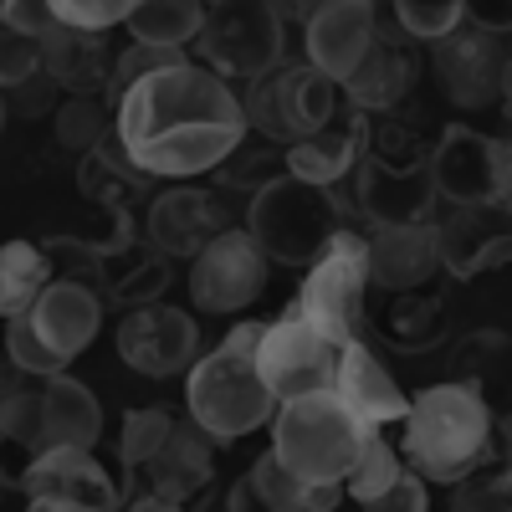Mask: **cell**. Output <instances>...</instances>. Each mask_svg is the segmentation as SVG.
<instances>
[{
	"mask_svg": "<svg viewBox=\"0 0 512 512\" xmlns=\"http://www.w3.org/2000/svg\"><path fill=\"white\" fill-rule=\"evenodd\" d=\"M405 466H410V461H405L390 441H384V425H374L369 441H364V451H359V461H354V472L344 477V487H349V497H354L359 507H369V502H379L384 492L400 482Z\"/></svg>",
	"mask_w": 512,
	"mask_h": 512,
	"instance_id": "cell-35",
	"label": "cell"
},
{
	"mask_svg": "<svg viewBox=\"0 0 512 512\" xmlns=\"http://www.w3.org/2000/svg\"><path fill=\"white\" fill-rule=\"evenodd\" d=\"M200 354V333L195 318L169 308V303H144V308H128L118 323V359L128 369H139L149 379H169L190 369Z\"/></svg>",
	"mask_w": 512,
	"mask_h": 512,
	"instance_id": "cell-16",
	"label": "cell"
},
{
	"mask_svg": "<svg viewBox=\"0 0 512 512\" xmlns=\"http://www.w3.org/2000/svg\"><path fill=\"white\" fill-rule=\"evenodd\" d=\"M497 420L492 405L466 379L420 390L400 420V456L425 482H456L492 451Z\"/></svg>",
	"mask_w": 512,
	"mask_h": 512,
	"instance_id": "cell-2",
	"label": "cell"
},
{
	"mask_svg": "<svg viewBox=\"0 0 512 512\" xmlns=\"http://www.w3.org/2000/svg\"><path fill=\"white\" fill-rule=\"evenodd\" d=\"M169 425H175V415H169L164 405H144L123 420V431H118V461L123 466H139L164 436H169Z\"/></svg>",
	"mask_w": 512,
	"mask_h": 512,
	"instance_id": "cell-39",
	"label": "cell"
},
{
	"mask_svg": "<svg viewBox=\"0 0 512 512\" xmlns=\"http://www.w3.org/2000/svg\"><path fill=\"white\" fill-rule=\"evenodd\" d=\"M267 323H236L205 359L190 364L185 400L190 415L205 425L216 441H241L256 425H267L277 415V390L267 384L262 364H256V344H262Z\"/></svg>",
	"mask_w": 512,
	"mask_h": 512,
	"instance_id": "cell-3",
	"label": "cell"
},
{
	"mask_svg": "<svg viewBox=\"0 0 512 512\" xmlns=\"http://www.w3.org/2000/svg\"><path fill=\"white\" fill-rule=\"evenodd\" d=\"M226 507H262V497H256V487H251V477H241L236 487H231V497H226Z\"/></svg>",
	"mask_w": 512,
	"mask_h": 512,
	"instance_id": "cell-47",
	"label": "cell"
},
{
	"mask_svg": "<svg viewBox=\"0 0 512 512\" xmlns=\"http://www.w3.org/2000/svg\"><path fill=\"white\" fill-rule=\"evenodd\" d=\"M246 477H251L256 497H262V507H272V512H303V487H308V482L297 477L277 451L256 456V466H251Z\"/></svg>",
	"mask_w": 512,
	"mask_h": 512,
	"instance_id": "cell-38",
	"label": "cell"
},
{
	"mask_svg": "<svg viewBox=\"0 0 512 512\" xmlns=\"http://www.w3.org/2000/svg\"><path fill=\"white\" fill-rule=\"evenodd\" d=\"M0 128H6V88H0Z\"/></svg>",
	"mask_w": 512,
	"mask_h": 512,
	"instance_id": "cell-51",
	"label": "cell"
},
{
	"mask_svg": "<svg viewBox=\"0 0 512 512\" xmlns=\"http://www.w3.org/2000/svg\"><path fill=\"white\" fill-rule=\"evenodd\" d=\"M451 369H456V379L472 384L492 410H512V338L507 333H497V328L466 333L451 349Z\"/></svg>",
	"mask_w": 512,
	"mask_h": 512,
	"instance_id": "cell-28",
	"label": "cell"
},
{
	"mask_svg": "<svg viewBox=\"0 0 512 512\" xmlns=\"http://www.w3.org/2000/svg\"><path fill=\"white\" fill-rule=\"evenodd\" d=\"M41 72V41L0 16V88H21Z\"/></svg>",
	"mask_w": 512,
	"mask_h": 512,
	"instance_id": "cell-40",
	"label": "cell"
},
{
	"mask_svg": "<svg viewBox=\"0 0 512 512\" xmlns=\"http://www.w3.org/2000/svg\"><path fill=\"white\" fill-rule=\"evenodd\" d=\"M113 134L154 180L216 175L251 134L246 103L231 93V77L210 72L205 62L164 67L123 93Z\"/></svg>",
	"mask_w": 512,
	"mask_h": 512,
	"instance_id": "cell-1",
	"label": "cell"
},
{
	"mask_svg": "<svg viewBox=\"0 0 512 512\" xmlns=\"http://www.w3.org/2000/svg\"><path fill=\"white\" fill-rule=\"evenodd\" d=\"M0 492H6V482H0Z\"/></svg>",
	"mask_w": 512,
	"mask_h": 512,
	"instance_id": "cell-53",
	"label": "cell"
},
{
	"mask_svg": "<svg viewBox=\"0 0 512 512\" xmlns=\"http://www.w3.org/2000/svg\"><path fill=\"white\" fill-rule=\"evenodd\" d=\"M441 236V267L461 282L482 272H497L512 262V205L502 200H477V205H451L436 216Z\"/></svg>",
	"mask_w": 512,
	"mask_h": 512,
	"instance_id": "cell-15",
	"label": "cell"
},
{
	"mask_svg": "<svg viewBox=\"0 0 512 512\" xmlns=\"http://www.w3.org/2000/svg\"><path fill=\"white\" fill-rule=\"evenodd\" d=\"M415 41H390L374 36V47L364 52V62L344 77V98L364 113H390L410 88H415Z\"/></svg>",
	"mask_w": 512,
	"mask_h": 512,
	"instance_id": "cell-26",
	"label": "cell"
},
{
	"mask_svg": "<svg viewBox=\"0 0 512 512\" xmlns=\"http://www.w3.org/2000/svg\"><path fill=\"white\" fill-rule=\"evenodd\" d=\"M169 262L159 246L154 251H123V256H103L108 267V282H103V303L128 313V308H144V303H159V292L169 287Z\"/></svg>",
	"mask_w": 512,
	"mask_h": 512,
	"instance_id": "cell-30",
	"label": "cell"
},
{
	"mask_svg": "<svg viewBox=\"0 0 512 512\" xmlns=\"http://www.w3.org/2000/svg\"><path fill=\"white\" fill-rule=\"evenodd\" d=\"M374 425L359 420L333 390L292 395L272 415V451L303 482H344Z\"/></svg>",
	"mask_w": 512,
	"mask_h": 512,
	"instance_id": "cell-4",
	"label": "cell"
},
{
	"mask_svg": "<svg viewBox=\"0 0 512 512\" xmlns=\"http://www.w3.org/2000/svg\"><path fill=\"white\" fill-rule=\"evenodd\" d=\"M374 21L390 41H446L466 21V0H374Z\"/></svg>",
	"mask_w": 512,
	"mask_h": 512,
	"instance_id": "cell-31",
	"label": "cell"
},
{
	"mask_svg": "<svg viewBox=\"0 0 512 512\" xmlns=\"http://www.w3.org/2000/svg\"><path fill=\"white\" fill-rule=\"evenodd\" d=\"M210 6L205 0H139L128 11V36L134 41H159V47H195V36L205 31Z\"/></svg>",
	"mask_w": 512,
	"mask_h": 512,
	"instance_id": "cell-32",
	"label": "cell"
},
{
	"mask_svg": "<svg viewBox=\"0 0 512 512\" xmlns=\"http://www.w3.org/2000/svg\"><path fill=\"white\" fill-rule=\"evenodd\" d=\"M195 52L221 77H267L282 67V6L272 0H221L195 36Z\"/></svg>",
	"mask_w": 512,
	"mask_h": 512,
	"instance_id": "cell-10",
	"label": "cell"
},
{
	"mask_svg": "<svg viewBox=\"0 0 512 512\" xmlns=\"http://www.w3.org/2000/svg\"><path fill=\"white\" fill-rule=\"evenodd\" d=\"M369 323H374V333L390 349H400V354H431L441 338H446V303H441L436 292H425V287L374 292Z\"/></svg>",
	"mask_w": 512,
	"mask_h": 512,
	"instance_id": "cell-25",
	"label": "cell"
},
{
	"mask_svg": "<svg viewBox=\"0 0 512 512\" xmlns=\"http://www.w3.org/2000/svg\"><path fill=\"white\" fill-rule=\"evenodd\" d=\"M502 108L512 118V57H507V72H502Z\"/></svg>",
	"mask_w": 512,
	"mask_h": 512,
	"instance_id": "cell-49",
	"label": "cell"
},
{
	"mask_svg": "<svg viewBox=\"0 0 512 512\" xmlns=\"http://www.w3.org/2000/svg\"><path fill=\"white\" fill-rule=\"evenodd\" d=\"M425 502H431V492H425V477L415 472V466H405L400 482L384 492L379 502H369V512H425Z\"/></svg>",
	"mask_w": 512,
	"mask_h": 512,
	"instance_id": "cell-43",
	"label": "cell"
},
{
	"mask_svg": "<svg viewBox=\"0 0 512 512\" xmlns=\"http://www.w3.org/2000/svg\"><path fill=\"white\" fill-rule=\"evenodd\" d=\"M98 328H103V297L88 282L52 277L47 287H41L36 303L11 318L16 364L36 379H52L93 344Z\"/></svg>",
	"mask_w": 512,
	"mask_h": 512,
	"instance_id": "cell-5",
	"label": "cell"
},
{
	"mask_svg": "<svg viewBox=\"0 0 512 512\" xmlns=\"http://www.w3.org/2000/svg\"><path fill=\"white\" fill-rule=\"evenodd\" d=\"M338 338H328L323 328H313L297 308H287L277 323L262 328V344H256V364H262L267 384L277 390V400L292 395H313V390H333L338 374Z\"/></svg>",
	"mask_w": 512,
	"mask_h": 512,
	"instance_id": "cell-11",
	"label": "cell"
},
{
	"mask_svg": "<svg viewBox=\"0 0 512 512\" xmlns=\"http://www.w3.org/2000/svg\"><path fill=\"white\" fill-rule=\"evenodd\" d=\"M364 246H369V236L338 226L328 251L308 267V282L292 303L313 328H323L338 344L359 338V328L369 318V287L374 282H369V267H364Z\"/></svg>",
	"mask_w": 512,
	"mask_h": 512,
	"instance_id": "cell-8",
	"label": "cell"
},
{
	"mask_svg": "<svg viewBox=\"0 0 512 512\" xmlns=\"http://www.w3.org/2000/svg\"><path fill=\"white\" fill-rule=\"evenodd\" d=\"M338 88H344V82H333L313 62H282L267 77H256L251 93L241 98L246 123L272 144H297V139L318 134V128L344 108L338 103Z\"/></svg>",
	"mask_w": 512,
	"mask_h": 512,
	"instance_id": "cell-7",
	"label": "cell"
},
{
	"mask_svg": "<svg viewBox=\"0 0 512 512\" xmlns=\"http://www.w3.org/2000/svg\"><path fill=\"white\" fill-rule=\"evenodd\" d=\"M497 431H502V441H507V446H512V410H507V415H502V420H497Z\"/></svg>",
	"mask_w": 512,
	"mask_h": 512,
	"instance_id": "cell-50",
	"label": "cell"
},
{
	"mask_svg": "<svg viewBox=\"0 0 512 512\" xmlns=\"http://www.w3.org/2000/svg\"><path fill=\"white\" fill-rule=\"evenodd\" d=\"M41 72H47L62 93H103L108 98V82H113L108 36L62 21L52 36H41Z\"/></svg>",
	"mask_w": 512,
	"mask_h": 512,
	"instance_id": "cell-24",
	"label": "cell"
},
{
	"mask_svg": "<svg viewBox=\"0 0 512 512\" xmlns=\"http://www.w3.org/2000/svg\"><path fill=\"white\" fill-rule=\"evenodd\" d=\"M282 175H292V169H287V144H272V139H267V149H246V139H241V149L216 169V180L226 190H246V200L262 185L282 180Z\"/></svg>",
	"mask_w": 512,
	"mask_h": 512,
	"instance_id": "cell-36",
	"label": "cell"
},
{
	"mask_svg": "<svg viewBox=\"0 0 512 512\" xmlns=\"http://www.w3.org/2000/svg\"><path fill=\"white\" fill-rule=\"evenodd\" d=\"M431 72H436V88H441L446 103L477 113V108H487V103L502 98L507 52H502V41L492 31L466 26V31H451L446 41H436Z\"/></svg>",
	"mask_w": 512,
	"mask_h": 512,
	"instance_id": "cell-17",
	"label": "cell"
},
{
	"mask_svg": "<svg viewBox=\"0 0 512 512\" xmlns=\"http://www.w3.org/2000/svg\"><path fill=\"white\" fill-rule=\"evenodd\" d=\"M364 139H369V113L364 108H338L318 134L287 144V169L297 180H313V185H338L344 175H354V164L364 154Z\"/></svg>",
	"mask_w": 512,
	"mask_h": 512,
	"instance_id": "cell-22",
	"label": "cell"
},
{
	"mask_svg": "<svg viewBox=\"0 0 512 512\" xmlns=\"http://www.w3.org/2000/svg\"><path fill=\"white\" fill-rule=\"evenodd\" d=\"M497 200L512 205V139H502V175H497Z\"/></svg>",
	"mask_w": 512,
	"mask_h": 512,
	"instance_id": "cell-46",
	"label": "cell"
},
{
	"mask_svg": "<svg viewBox=\"0 0 512 512\" xmlns=\"http://www.w3.org/2000/svg\"><path fill=\"white\" fill-rule=\"evenodd\" d=\"M52 282V262L36 241H0V313H26Z\"/></svg>",
	"mask_w": 512,
	"mask_h": 512,
	"instance_id": "cell-33",
	"label": "cell"
},
{
	"mask_svg": "<svg viewBox=\"0 0 512 512\" xmlns=\"http://www.w3.org/2000/svg\"><path fill=\"white\" fill-rule=\"evenodd\" d=\"M333 395L344 400L359 420H369V425H395V420H405V410H410L405 390L390 379V369L379 364V354H369L364 338H349V344L338 349Z\"/></svg>",
	"mask_w": 512,
	"mask_h": 512,
	"instance_id": "cell-23",
	"label": "cell"
},
{
	"mask_svg": "<svg viewBox=\"0 0 512 512\" xmlns=\"http://www.w3.org/2000/svg\"><path fill=\"white\" fill-rule=\"evenodd\" d=\"M41 405H47V451L52 446H93L103 436V410L88 384H77L67 369L41 379Z\"/></svg>",
	"mask_w": 512,
	"mask_h": 512,
	"instance_id": "cell-29",
	"label": "cell"
},
{
	"mask_svg": "<svg viewBox=\"0 0 512 512\" xmlns=\"http://www.w3.org/2000/svg\"><path fill=\"white\" fill-rule=\"evenodd\" d=\"M118 108L103 93H67V103L57 108V144L72 154H93L108 134H113Z\"/></svg>",
	"mask_w": 512,
	"mask_h": 512,
	"instance_id": "cell-34",
	"label": "cell"
},
{
	"mask_svg": "<svg viewBox=\"0 0 512 512\" xmlns=\"http://www.w3.org/2000/svg\"><path fill=\"white\" fill-rule=\"evenodd\" d=\"M354 195L369 226H415V221H436V169L431 159L420 164H395L374 149L359 154L354 164Z\"/></svg>",
	"mask_w": 512,
	"mask_h": 512,
	"instance_id": "cell-13",
	"label": "cell"
},
{
	"mask_svg": "<svg viewBox=\"0 0 512 512\" xmlns=\"http://www.w3.org/2000/svg\"><path fill=\"white\" fill-rule=\"evenodd\" d=\"M318 6H328V0H282V16H297V21H308Z\"/></svg>",
	"mask_w": 512,
	"mask_h": 512,
	"instance_id": "cell-48",
	"label": "cell"
},
{
	"mask_svg": "<svg viewBox=\"0 0 512 512\" xmlns=\"http://www.w3.org/2000/svg\"><path fill=\"white\" fill-rule=\"evenodd\" d=\"M267 292V251L251 231H221L200 256H190V303L200 313H241Z\"/></svg>",
	"mask_w": 512,
	"mask_h": 512,
	"instance_id": "cell-12",
	"label": "cell"
},
{
	"mask_svg": "<svg viewBox=\"0 0 512 512\" xmlns=\"http://www.w3.org/2000/svg\"><path fill=\"white\" fill-rule=\"evenodd\" d=\"M221 231H231V205L216 190H164L149 200V246L164 256H200Z\"/></svg>",
	"mask_w": 512,
	"mask_h": 512,
	"instance_id": "cell-18",
	"label": "cell"
},
{
	"mask_svg": "<svg viewBox=\"0 0 512 512\" xmlns=\"http://www.w3.org/2000/svg\"><path fill=\"white\" fill-rule=\"evenodd\" d=\"M180 62H190V57H185V47H159V41H134V47H123V57L113 62L108 103L118 108V103H123V93L134 88V82H144V77H154V72H164V67H180Z\"/></svg>",
	"mask_w": 512,
	"mask_h": 512,
	"instance_id": "cell-37",
	"label": "cell"
},
{
	"mask_svg": "<svg viewBox=\"0 0 512 512\" xmlns=\"http://www.w3.org/2000/svg\"><path fill=\"white\" fill-rule=\"evenodd\" d=\"M57 16L67 26H88V31H108V26H123L128 11L139 6V0H52Z\"/></svg>",
	"mask_w": 512,
	"mask_h": 512,
	"instance_id": "cell-41",
	"label": "cell"
},
{
	"mask_svg": "<svg viewBox=\"0 0 512 512\" xmlns=\"http://www.w3.org/2000/svg\"><path fill=\"white\" fill-rule=\"evenodd\" d=\"M0 16H6L16 31H26V36H52L57 26H62V16H57V6L52 0H0Z\"/></svg>",
	"mask_w": 512,
	"mask_h": 512,
	"instance_id": "cell-42",
	"label": "cell"
},
{
	"mask_svg": "<svg viewBox=\"0 0 512 512\" xmlns=\"http://www.w3.org/2000/svg\"><path fill=\"white\" fill-rule=\"evenodd\" d=\"M26 507L36 512H113L123 492L93 461V446H52L41 451L21 477Z\"/></svg>",
	"mask_w": 512,
	"mask_h": 512,
	"instance_id": "cell-14",
	"label": "cell"
},
{
	"mask_svg": "<svg viewBox=\"0 0 512 512\" xmlns=\"http://www.w3.org/2000/svg\"><path fill=\"white\" fill-rule=\"evenodd\" d=\"M303 36H308V62L323 67L333 82H344L379 36L374 0H328L303 21Z\"/></svg>",
	"mask_w": 512,
	"mask_h": 512,
	"instance_id": "cell-21",
	"label": "cell"
},
{
	"mask_svg": "<svg viewBox=\"0 0 512 512\" xmlns=\"http://www.w3.org/2000/svg\"><path fill=\"white\" fill-rule=\"evenodd\" d=\"M436 190L451 205H477L497 200V175H502V139H487L466 123H451L431 149Z\"/></svg>",
	"mask_w": 512,
	"mask_h": 512,
	"instance_id": "cell-19",
	"label": "cell"
},
{
	"mask_svg": "<svg viewBox=\"0 0 512 512\" xmlns=\"http://www.w3.org/2000/svg\"><path fill=\"white\" fill-rule=\"evenodd\" d=\"M246 231L267 251V262L313 267L338 231V205H333L328 185L282 175L246 200Z\"/></svg>",
	"mask_w": 512,
	"mask_h": 512,
	"instance_id": "cell-6",
	"label": "cell"
},
{
	"mask_svg": "<svg viewBox=\"0 0 512 512\" xmlns=\"http://www.w3.org/2000/svg\"><path fill=\"white\" fill-rule=\"evenodd\" d=\"M21 379H26V369L16 364V349H11V318L0 313V400L21 390Z\"/></svg>",
	"mask_w": 512,
	"mask_h": 512,
	"instance_id": "cell-45",
	"label": "cell"
},
{
	"mask_svg": "<svg viewBox=\"0 0 512 512\" xmlns=\"http://www.w3.org/2000/svg\"><path fill=\"white\" fill-rule=\"evenodd\" d=\"M47 451V405L41 390H11L0 400V482L21 487L26 466Z\"/></svg>",
	"mask_w": 512,
	"mask_h": 512,
	"instance_id": "cell-27",
	"label": "cell"
},
{
	"mask_svg": "<svg viewBox=\"0 0 512 512\" xmlns=\"http://www.w3.org/2000/svg\"><path fill=\"white\" fill-rule=\"evenodd\" d=\"M210 436L205 425L190 415V420H175L169 436L139 461V466H123L128 477V507L139 512H164V507H190L210 477H216V461H210Z\"/></svg>",
	"mask_w": 512,
	"mask_h": 512,
	"instance_id": "cell-9",
	"label": "cell"
},
{
	"mask_svg": "<svg viewBox=\"0 0 512 512\" xmlns=\"http://www.w3.org/2000/svg\"><path fill=\"white\" fill-rule=\"evenodd\" d=\"M466 21L492 31V36H507L512 31V0H466Z\"/></svg>",
	"mask_w": 512,
	"mask_h": 512,
	"instance_id": "cell-44",
	"label": "cell"
},
{
	"mask_svg": "<svg viewBox=\"0 0 512 512\" xmlns=\"http://www.w3.org/2000/svg\"><path fill=\"white\" fill-rule=\"evenodd\" d=\"M205 6H210V11H216V6H221V0H205Z\"/></svg>",
	"mask_w": 512,
	"mask_h": 512,
	"instance_id": "cell-52",
	"label": "cell"
},
{
	"mask_svg": "<svg viewBox=\"0 0 512 512\" xmlns=\"http://www.w3.org/2000/svg\"><path fill=\"white\" fill-rule=\"evenodd\" d=\"M364 267L374 292H410L425 287L441 267V236L436 221H415V226H374L364 246Z\"/></svg>",
	"mask_w": 512,
	"mask_h": 512,
	"instance_id": "cell-20",
	"label": "cell"
}]
</instances>
